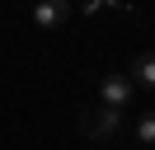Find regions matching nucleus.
<instances>
[{
    "label": "nucleus",
    "mask_w": 155,
    "mask_h": 150,
    "mask_svg": "<svg viewBox=\"0 0 155 150\" xmlns=\"http://www.w3.org/2000/svg\"><path fill=\"white\" fill-rule=\"evenodd\" d=\"M66 19H71L66 0H42V5H33V24H38V28H61Z\"/></svg>",
    "instance_id": "obj_3"
},
{
    "label": "nucleus",
    "mask_w": 155,
    "mask_h": 150,
    "mask_svg": "<svg viewBox=\"0 0 155 150\" xmlns=\"http://www.w3.org/2000/svg\"><path fill=\"white\" fill-rule=\"evenodd\" d=\"M127 75H132V84H141V89H155V52H141L127 66Z\"/></svg>",
    "instance_id": "obj_4"
},
{
    "label": "nucleus",
    "mask_w": 155,
    "mask_h": 150,
    "mask_svg": "<svg viewBox=\"0 0 155 150\" xmlns=\"http://www.w3.org/2000/svg\"><path fill=\"white\" fill-rule=\"evenodd\" d=\"M136 141H141V145H155V108H146L141 117H136Z\"/></svg>",
    "instance_id": "obj_5"
},
{
    "label": "nucleus",
    "mask_w": 155,
    "mask_h": 150,
    "mask_svg": "<svg viewBox=\"0 0 155 150\" xmlns=\"http://www.w3.org/2000/svg\"><path fill=\"white\" fill-rule=\"evenodd\" d=\"M132 94H136V84H132V75H122V70L99 80V103H108V108H117V112L132 103Z\"/></svg>",
    "instance_id": "obj_2"
},
{
    "label": "nucleus",
    "mask_w": 155,
    "mask_h": 150,
    "mask_svg": "<svg viewBox=\"0 0 155 150\" xmlns=\"http://www.w3.org/2000/svg\"><path fill=\"white\" fill-rule=\"evenodd\" d=\"M117 127H122V112L108 108V103H94V108L80 112V131H85L89 141H113V136H117Z\"/></svg>",
    "instance_id": "obj_1"
}]
</instances>
